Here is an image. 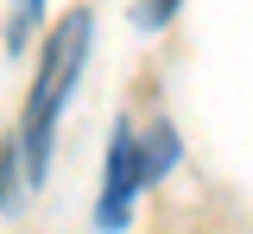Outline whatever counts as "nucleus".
Wrapping results in <instances>:
<instances>
[{
  "instance_id": "nucleus-3",
  "label": "nucleus",
  "mask_w": 253,
  "mask_h": 234,
  "mask_svg": "<svg viewBox=\"0 0 253 234\" xmlns=\"http://www.w3.org/2000/svg\"><path fill=\"white\" fill-rule=\"evenodd\" d=\"M171 13H177V0H146V6H139V19H146V26H165Z\"/></svg>"
},
{
  "instance_id": "nucleus-2",
  "label": "nucleus",
  "mask_w": 253,
  "mask_h": 234,
  "mask_svg": "<svg viewBox=\"0 0 253 234\" xmlns=\"http://www.w3.org/2000/svg\"><path fill=\"white\" fill-rule=\"evenodd\" d=\"M171 152H177V139L171 127H158L152 133V152H146V139H133V127H114V152H108V190H101V228H121L126 215H133V196H139V184L158 177V171L171 165Z\"/></svg>"
},
{
  "instance_id": "nucleus-4",
  "label": "nucleus",
  "mask_w": 253,
  "mask_h": 234,
  "mask_svg": "<svg viewBox=\"0 0 253 234\" xmlns=\"http://www.w3.org/2000/svg\"><path fill=\"white\" fill-rule=\"evenodd\" d=\"M32 13H38V0H26V19H32Z\"/></svg>"
},
{
  "instance_id": "nucleus-1",
  "label": "nucleus",
  "mask_w": 253,
  "mask_h": 234,
  "mask_svg": "<svg viewBox=\"0 0 253 234\" xmlns=\"http://www.w3.org/2000/svg\"><path fill=\"white\" fill-rule=\"evenodd\" d=\"M89 57V13H70L57 32H51V51L38 64V82H32V114H26V165L32 177L44 171V146H51V120H57L63 95L76 82V70Z\"/></svg>"
}]
</instances>
